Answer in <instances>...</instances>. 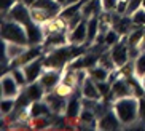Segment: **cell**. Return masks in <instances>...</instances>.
Wrapping results in <instances>:
<instances>
[{
	"label": "cell",
	"instance_id": "cell-1",
	"mask_svg": "<svg viewBox=\"0 0 145 131\" xmlns=\"http://www.w3.org/2000/svg\"><path fill=\"white\" fill-rule=\"evenodd\" d=\"M112 109L120 118L121 125L126 128H131L132 125L140 122V118H139V97L136 94L112 101Z\"/></svg>",
	"mask_w": 145,
	"mask_h": 131
},
{
	"label": "cell",
	"instance_id": "cell-2",
	"mask_svg": "<svg viewBox=\"0 0 145 131\" xmlns=\"http://www.w3.org/2000/svg\"><path fill=\"white\" fill-rule=\"evenodd\" d=\"M2 38L11 43H19L29 47V37H27L26 26L19 24L11 19H2Z\"/></svg>",
	"mask_w": 145,
	"mask_h": 131
},
{
	"label": "cell",
	"instance_id": "cell-3",
	"mask_svg": "<svg viewBox=\"0 0 145 131\" xmlns=\"http://www.w3.org/2000/svg\"><path fill=\"white\" fill-rule=\"evenodd\" d=\"M73 59V55H72V45L69 43L65 47H59V48H54L45 56V67L48 69H62L70 64V61Z\"/></svg>",
	"mask_w": 145,
	"mask_h": 131
},
{
	"label": "cell",
	"instance_id": "cell-4",
	"mask_svg": "<svg viewBox=\"0 0 145 131\" xmlns=\"http://www.w3.org/2000/svg\"><path fill=\"white\" fill-rule=\"evenodd\" d=\"M3 19H11V21H16L22 26H29L30 22H34L32 13H30V7L22 3L21 0H18L16 3L10 8V11L3 16Z\"/></svg>",
	"mask_w": 145,
	"mask_h": 131
},
{
	"label": "cell",
	"instance_id": "cell-5",
	"mask_svg": "<svg viewBox=\"0 0 145 131\" xmlns=\"http://www.w3.org/2000/svg\"><path fill=\"white\" fill-rule=\"evenodd\" d=\"M21 88L19 83L14 80L13 74H3L0 78V91H2V99H18V96L21 94Z\"/></svg>",
	"mask_w": 145,
	"mask_h": 131
},
{
	"label": "cell",
	"instance_id": "cell-6",
	"mask_svg": "<svg viewBox=\"0 0 145 131\" xmlns=\"http://www.w3.org/2000/svg\"><path fill=\"white\" fill-rule=\"evenodd\" d=\"M110 55L118 69H121L124 64H128L131 61L129 59V47H128V43H126V37H123L118 43L110 47Z\"/></svg>",
	"mask_w": 145,
	"mask_h": 131
},
{
	"label": "cell",
	"instance_id": "cell-7",
	"mask_svg": "<svg viewBox=\"0 0 145 131\" xmlns=\"http://www.w3.org/2000/svg\"><path fill=\"white\" fill-rule=\"evenodd\" d=\"M43 69H45V58H43V56H40V58H37V59H34V61H30V63H27V64H24V66H22V70L26 74L27 85L34 83V82H39V78L43 74Z\"/></svg>",
	"mask_w": 145,
	"mask_h": 131
},
{
	"label": "cell",
	"instance_id": "cell-8",
	"mask_svg": "<svg viewBox=\"0 0 145 131\" xmlns=\"http://www.w3.org/2000/svg\"><path fill=\"white\" fill-rule=\"evenodd\" d=\"M69 43L70 45H80L85 47L86 45V38H88V19H81L80 24H77L73 29L69 30Z\"/></svg>",
	"mask_w": 145,
	"mask_h": 131
},
{
	"label": "cell",
	"instance_id": "cell-9",
	"mask_svg": "<svg viewBox=\"0 0 145 131\" xmlns=\"http://www.w3.org/2000/svg\"><path fill=\"white\" fill-rule=\"evenodd\" d=\"M61 80H62V74H61L59 69H48V67L46 70H43L42 77L39 78L42 86L46 90V93L48 91H54V88L61 83Z\"/></svg>",
	"mask_w": 145,
	"mask_h": 131
},
{
	"label": "cell",
	"instance_id": "cell-10",
	"mask_svg": "<svg viewBox=\"0 0 145 131\" xmlns=\"http://www.w3.org/2000/svg\"><path fill=\"white\" fill-rule=\"evenodd\" d=\"M134 93V86L131 85V82L128 78H116L112 83V101L120 99V97H126V96H132Z\"/></svg>",
	"mask_w": 145,
	"mask_h": 131
},
{
	"label": "cell",
	"instance_id": "cell-11",
	"mask_svg": "<svg viewBox=\"0 0 145 131\" xmlns=\"http://www.w3.org/2000/svg\"><path fill=\"white\" fill-rule=\"evenodd\" d=\"M123 126L120 118L116 117V114L113 112V109L107 110L104 115H101L97 118V130L101 131H115V130H120Z\"/></svg>",
	"mask_w": 145,
	"mask_h": 131
},
{
	"label": "cell",
	"instance_id": "cell-12",
	"mask_svg": "<svg viewBox=\"0 0 145 131\" xmlns=\"http://www.w3.org/2000/svg\"><path fill=\"white\" fill-rule=\"evenodd\" d=\"M43 99L48 102V106L51 107L53 114H56V115L65 114V110H67V102H69L67 97H62L61 94L56 93V91H48Z\"/></svg>",
	"mask_w": 145,
	"mask_h": 131
},
{
	"label": "cell",
	"instance_id": "cell-13",
	"mask_svg": "<svg viewBox=\"0 0 145 131\" xmlns=\"http://www.w3.org/2000/svg\"><path fill=\"white\" fill-rule=\"evenodd\" d=\"M27 37H29V47H35V45H43L46 32L43 29V26L39 22H30L29 26H26Z\"/></svg>",
	"mask_w": 145,
	"mask_h": 131
},
{
	"label": "cell",
	"instance_id": "cell-14",
	"mask_svg": "<svg viewBox=\"0 0 145 131\" xmlns=\"http://www.w3.org/2000/svg\"><path fill=\"white\" fill-rule=\"evenodd\" d=\"M42 56V45H35V47H27V50L22 53L19 58H16V59L11 61V69L13 67H22L24 64L30 63V61L37 59V58H40Z\"/></svg>",
	"mask_w": 145,
	"mask_h": 131
},
{
	"label": "cell",
	"instance_id": "cell-15",
	"mask_svg": "<svg viewBox=\"0 0 145 131\" xmlns=\"http://www.w3.org/2000/svg\"><path fill=\"white\" fill-rule=\"evenodd\" d=\"M30 8H37V10H42V11H45L50 18H56L59 16V13L62 11V5L57 3L56 0H37Z\"/></svg>",
	"mask_w": 145,
	"mask_h": 131
},
{
	"label": "cell",
	"instance_id": "cell-16",
	"mask_svg": "<svg viewBox=\"0 0 145 131\" xmlns=\"http://www.w3.org/2000/svg\"><path fill=\"white\" fill-rule=\"evenodd\" d=\"M65 45H69L67 32H51V34H46L45 42H43V47L46 50H54V48L65 47Z\"/></svg>",
	"mask_w": 145,
	"mask_h": 131
},
{
	"label": "cell",
	"instance_id": "cell-17",
	"mask_svg": "<svg viewBox=\"0 0 145 131\" xmlns=\"http://www.w3.org/2000/svg\"><path fill=\"white\" fill-rule=\"evenodd\" d=\"M104 11L102 0H85L81 7V16L85 19H91L94 16H99Z\"/></svg>",
	"mask_w": 145,
	"mask_h": 131
},
{
	"label": "cell",
	"instance_id": "cell-18",
	"mask_svg": "<svg viewBox=\"0 0 145 131\" xmlns=\"http://www.w3.org/2000/svg\"><path fill=\"white\" fill-rule=\"evenodd\" d=\"M81 96L83 97H89V99H96V101H101L102 99V94L97 88V83L93 80V78H86L85 83L81 85Z\"/></svg>",
	"mask_w": 145,
	"mask_h": 131
},
{
	"label": "cell",
	"instance_id": "cell-19",
	"mask_svg": "<svg viewBox=\"0 0 145 131\" xmlns=\"http://www.w3.org/2000/svg\"><path fill=\"white\" fill-rule=\"evenodd\" d=\"M83 110V104H81V99L77 96H70L67 102V110H65V115H67L69 120H78V115Z\"/></svg>",
	"mask_w": 145,
	"mask_h": 131
},
{
	"label": "cell",
	"instance_id": "cell-20",
	"mask_svg": "<svg viewBox=\"0 0 145 131\" xmlns=\"http://www.w3.org/2000/svg\"><path fill=\"white\" fill-rule=\"evenodd\" d=\"M30 117H50V115L53 114L51 107L48 106V102L45 101V99H42V101H34L30 102Z\"/></svg>",
	"mask_w": 145,
	"mask_h": 131
},
{
	"label": "cell",
	"instance_id": "cell-21",
	"mask_svg": "<svg viewBox=\"0 0 145 131\" xmlns=\"http://www.w3.org/2000/svg\"><path fill=\"white\" fill-rule=\"evenodd\" d=\"M99 34H101V29H99V18L94 16V18H91V19H88V38H86L85 47H91V45L94 47Z\"/></svg>",
	"mask_w": 145,
	"mask_h": 131
},
{
	"label": "cell",
	"instance_id": "cell-22",
	"mask_svg": "<svg viewBox=\"0 0 145 131\" xmlns=\"http://www.w3.org/2000/svg\"><path fill=\"white\" fill-rule=\"evenodd\" d=\"M24 93L29 96L30 101L34 102V101H42L43 97H45V94H46V90L42 86V83H40V82H34V83L27 85Z\"/></svg>",
	"mask_w": 145,
	"mask_h": 131
},
{
	"label": "cell",
	"instance_id": "cell-23",
	"mask_svg": "<svg viewBox=\"0 0 145 131\" xmlns=\"http://www.w3.org/2000/svg\"><path fill=\"white\" fill-rule=\"evenodd\" d=\"M88 75H89V78H93L94 82H107L108 77H110V70L102 67V66H99V64H96V66L88 69Z\"/></svg>",
	"mask_w": 145,
	"mask_h": 131
},
{
	"label": "cell",
	"instance_id": "cell-24",
	"mask_svg": "<svg viewBox=\"0 0 145 131\" xmlns=\"http://www.w3.org/2000/svg\"><path fill=\"white\" fill-rule=\"evenodd\" d=\"M144 30H145V27H134L131 30V34L126 35L128 47H139L140 45L142 38H144Z\"/></svg>",
	"mask_w": 145,
	"mask_h": 131
},
{
	"label": "cell",
	"instance_id": "cell-25",
	"mask_svg": "<svg viewBox=\"0 0 145 131\" xmlns=\"http://www.w3.org/2000/svg\"><path fill=\"white\" fill-rule=\"evenodd\" d=\"M83 2H85V0H83ZM83 2H78V3H72V5H65L64 8H62V11L59 13V16H61V18H64L65 21H69L70 18H73L75 14H78V13L81 11Z\"/></svg>",
	"mask_w": 145,
	"mask_h": 131
},
{
	"label": "cell",
	"instance_id": "cell-26",
	"mask_svg": "<svg viewBox=\"0 0 145 131\" xmlns=\"http://www.w3.org/2000/svg\"><path fill=\"white\" fill-rule=\"evenodd\" d=\"M99 66H102V67L108 69V70H113V69H118L115 66V61H113V58H112L110 55V50L107 51V53H102V55L99 56V61H97Z\"/></svg>",
	"mask_w": 145,
	"mask_h": 131
},
{
	"label": "cell",
	"instance_id": "cell-27",
	"mask_svg": "<svg viewBox=\"0 0 145 131\" xmlns=\"http://www.w3.org/2000/svg\"><path fill=\"white\" fill-rule=\"evenodd\" d=\"M73 90H75V86H72V85H69V83H65V82L61 80V83L54 88V91L57 94H61L62 97H67L69 99V97L73 94Z\"/></svg>",
	"mask_w": 145,
	"mask_h": 131
},
{
	"label": "cell",
	"instance_id": "cell-28",
	"mask_svg": "<svg viewBox=\"0 0 145 131\" xmlns=\"http://www.w3.org/2000/svg\"><path fill=\"white\" fill-rule=\"evenodd\" d=\"M30 125H32L34 130H46V128H50L51 122L48 120V115L46 117H32Z\"/></svg>",
	"mask_w": 145,
	"mask_h": 131
},
{
	"label": "cell",
	"instance_id": "cell-29",
	"mask_svg": "<svg viewBox=\"0 0 145 131\" xmlns=\"http://www.w3.org/2000/svg\"><path fill=\"white\" fill-rule=\"evenodd\" d=\"M131 18H132V22H134L136 27H145V8L144 7L136 10V11L131 14Z\"/></svg>",
	"mask_w": 145,
	"mask_h": 131
},
{
	"label": "cell",
	"instance_id": "cell-30",
	"mask_svg": "<svg viewBox=\"0 0 145 131\" xmlns=\"http://www.w3.org/2000/svg\"><path fill=\"white\" fill-rule=\"evenodd\" d=\"M134 64H136V78L145 75V50L139 55V58L134 61Z\"/></svg>",
	"mask_w": 145,
	"mask_h": 131
},
{
	"label": "cell",
	"instance_id": "cell-31",
	"mask_svg": "<svg viewBox=\"0 0 145 131\" xmlns=\"http://www.w3.org/2000/svg\"><path fill=\"white\" fill-rule=\"evenodd\" d=\"M11 74H13L14 80H16L18 83H19V86L26 88V85H27V78H26V74H24L22 67H13V69H11Z\"/></svg>",
	"mask_w": 145,
	"mask_h": 131
},
{
	"label": "cell",
	"instance_id": "cell-32",
	"mask_svg": "<svg viewBox=\"0 0 145 131\" xmlns=\"http://www.w3.org/2000/svg\"><path fill=\"white\" fill-rule=\"evenodd\" d=\"M121 38H123V37H121V35H120L118 32L112 27V29L105 34V45H107V47H113V45H115V43H118Z\"/></svg>",
	"mask_w": 145,
	"mask_h": 131
},
{
	"label": "cell",
	"instance_id": "cell-33",
	"mask_svg": "<svg viewBox=\"0 0 145 131\" xmlns=\"http://www.w3.org/2000/svg\"><path fill=\"white\" fill-rule=\"evenodd\" d=\"M14 107H16V101H14V99H2L0 109H2V115H3V117L11 114Z\"/></svg>",
	"mask_w": 145,
	"mask_h": 131
},
{
	"label": "cell",
	"instance_id": "cell-34",
	"mask_svg": "<svg viewBox=\"0 0 145 131\" xmlns=\"http://www.w3.org/2000/svg\"><path fill=\"white\" fill-rule=\"evenodd\" d=\"M96 83H97V88L101 91V94H102V99H105V97H108L112 94V83L108 80L107 82H96Z\"/></svg>",
	"mask_w": 145,
	"mask_h": 131
},
{
	"label": "cell",
	"instance_id": "cell-35",
	"mask_svg": "<svg viewBox=\"0 0 145 131\" xmlns=\"http://www.w3.org/2000/svg\"><path fill=\"white\" fill-rule=\"evenodd\" d=\"M126 2H128V10H126V14H129V16H131L136 10H139L142 7V0H126Z\"/></svg>",
	"mask_w": 145,
	"mask_h": 131
},
{
	"label": "cell",
	"instance_id": "cell-36",
	"mask_svg": "<svg viewBox=\"0 0 145 131\" xmlns=\"http://www.w3.org/2000/svg\"><path fill=\"white\" fill-rule=\"evenodd\" d=\"M118 3H120V0H102L104 11H115Z\"/></svg>",
	"mask_w": 145,
	"mask_h": 131
},
{
	"label": "cell",
	"instance_id": "cell-37",
	"mask_svg": "<svg viewBox=\"0 0 145 131\" xmlns=\"http://www.w3.org/2000/svg\"><path fill=\"white\" fill-rule=\"evenodd\" d=\"M16 2L18 0H0V5H2V14L5 16V14L10 11V8H11Z\"/></svg>",
	"mask_w": 145,
	"mask_h": 131
},
{
	"label": "cell",
	"instance_id": "cell-38",
	"mask_svg": "<svg viewBox=\"0 0 145 131\" xmlns=\"http://www.w3.org/2000/svg\"><path fill=\"white\" fill-rule=\"evenodd\" d=\"M139 118L142 123H145V96L139 97Z\"/></svg>",
	"mask_w": 145,
	"mask_h": 131
},
{
	"label": "cell",
	"instance_id": "cell-39",
	"mask_svg": "<svg viewBox=\"0 0 145 131\" xmlns=\"http://www.w3.org/2000/svg\"><path fill=\"white\" fill-rule=\"evenodd\" d=\"M139 83H140V86H142V90H144V93H145V75H142V77H139Z\"/></svg>",
	"mask_w": 145,
	"mask_h": 131
},
{
	"label": "cell",
	"instance_id": "cell-40",
	"mask_svg": "<svg viewBox=\"0 0 145 131\" xmlns=\"http://www.w3.org/2000/svg\"><path fill=\"white\" fill-rule=\"evenodd\" d=\"M21 2H22V3H26L27 7H32V5H34L35 2H37V0H21Z\"/></svg>",
	"mask_w": 145,
	"mask_h": 131
},
{
	"label": "cell",
	"instance_id": "cell-41",
	"mask_svg": "<svg viewBox=\"0 0 145 131\" xmlns=\"http://www.w3.org/2000/svg\"><path fill=\"white\" fill-rule=\"evenodd\" d=\"M139 48H140L142 51L145 50V30H144V38H142V42H140V45H139Z\"/></svg>",
	"mask_w": 145,
	"mask_h": 131
},
{
	"label": "cell",
	"instance_id": "cell-42",
	"mask_svg": "<svg viewBox=\"0 0 145 131\" xmlns=\"http://www.w3.org/2000/svg\"><path fill=\"white\" fill-rule=\"evenodd\" d=\"M56 2H57V3H61L62 7H65V5H67V0H56Z\"/></svg>",
	"mask_w": 145,
	"mask_h": 131
},
{
	"label": "cell",
	"instance_id": "cell-43",
	"mask_svg": "<svg viewBox=\"0 0 145 131\" xmlns=\"http://www.w3.org/2000/svg\"><path fill=\"white\" fill-rule=\"evenodd\" d=\"M142 7H144V8H145V0H142Z\"/></svg>",
	"mask_w": 145,
	"mask_h": 131
}]
</instances>
